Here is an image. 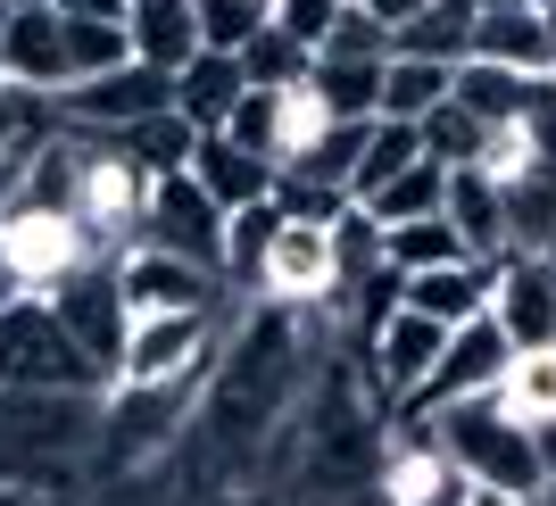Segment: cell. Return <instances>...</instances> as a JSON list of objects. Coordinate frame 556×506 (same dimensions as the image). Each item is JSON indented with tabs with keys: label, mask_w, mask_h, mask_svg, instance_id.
<instances>
[{
	"label": "cell",
	"mask_w": 556,
	"mask_h": 506,
	"mask_svg": "<svg viewBox=\"0 0 556 506\" xmlns=\"http://www.w3.org/2000/svg\"><path fill=\"white\" fill-rule=\"evenodd\" d=\"M548 266H556V250H548Z\"/></svg>",
	"instance_id": "cell-50"
},
{
	"label": "cell",
	"mask_w": 556,
	"mask_h": 506,
	"mask_svg": "<svg viewBox=\"0 0 556 506\" xmlns=\"http://www.w3.org/2000/svg\"><path fill=\"white\" fill-rule=\"evenodd\" d=\"M332 125H341V116L325 109V92H316V84H282V116H275V166H291V159H307L316 141H332Z\"/></svg>",
	"instance_id": "cell-35"
},
{
	"label": "cell",
	"mask_w": 556,
	"mask_h": 506,
	"mask_svg": "<svg viewBox=\"0 0 556 506\" xmlns=\"http://www.w3.org/2000/svg\"><path fill=\"white\" fill-rule=\"evenodd\" d=\"M134 59H150V67H184V59H200V0H134Z\"/></svg>",
	"instance_id": "cell-24"
},
{
	"label": "cell",
	"mask_w": 556,
	"mask_h": 506,
	"mask_svg": "<svg viewBox=\"0 0 556 506\" xmlns=\"http://www.w3.org/2000/svg\"><path fill=\"white\" fill-rule=\"evenodd\" d=\"M17 300H25V275L9 266V257H0V307H17Z\"/></svg>",
	"instance_id": "cell-45"
},
{
	"label": "cell",
	"mask_w": 556,
	"mask_h": 506,
	"mask_svg": "<svg viewBox=\"0 0 556 506\" xmlns=\"http://www.w3.org/2000/svg\"><path fill=\"white\" fill-rule=\"evenodd\" d=\"M0 391H116V374L75 341L42 291H25L17 307H0Z\"/></svg>",
	"instance_id": "cell-4"
},
{
	"label": "cell",
	"mask_w": 556,
	"mask_h": 506,
	"mask_svg": "<svg viewBox=\"0 0 556 506\" xmlns=\"http://www.w3.org/2000/svg\"><path fill=\"white\" fill-rule=\"evenodd\" d=\"M507 250H532L548 257L556 250V166H523V175H507Z\"/></svg>",
	"instance_id": "cell-26"
},
{
	"label": "cell",
	"mask_w": 556,
	"mask_h": 506,
	"mask_svg": "<svg viewBox=\"0 0 556 506\" xmlns=\"http://www.w3.org/2000/svg\"><path fill=\"white\" fill-rule=\"evenodd\" d=\"M382 67H391V59H316L307 84H316L325 109L349 125V116H382Z\"/></svg>",
	"instance_id": "cell-34"
},
{
	"label": "cell",
	"mask_w": 556,
	"mask_h": 506,
	"mask_svg": "<svg viewBox=\"0 0 556 506\" xmlns=\"http://www.w3.org/2000/svg\"><path fill=\"white\" fill-rule=\"evenodd\" d=\"M441 448L457 457V473L473 490H515V498H548V465H540V423L498 407V391L482 399H448V407L424 415Z\"/></svg>",
	"instance_id": "cell-3"
},
{
	"label": "cell",
	"mask_w": 556,
	"mask_h": 506,
	"mask_svg": "<svg viewBox=\"0 0 556 506\" xmlns=\"http://www.w3.org/2000/svg\"><path fill=\"white\" fill-rule=\"evenodd\" d=\"M67 134H75V125H67ZM150 191H159V175H150V166H134L116 141H100V134H75V216L92 225V241H100L109 257L141 241Z\"/></svg>",
	"instance_id": "cell-5"
},
{
	"label": "cell",
	"mask_w": 556,
	"mask_h": 506,
	"mask_svg": "<svg viewBox=\"0 0 556 506\" xmlns=\"http://www.w3.org/2000/svg\"><path fill=\"white\" fill-rule=\"evenodd\" d=\"M84 134V125H75ZM100 141H116L134 166H150V175H184L191 166V150H200V125H191L184 109H159V116H141V125H125V134H100Z\"/></svg>",
	"instance_id": "cell-27"
},
{
	"label": "cell",
	"mask_w": 556,
	"mask_h": 506,
	"mask_svg": "<svg viewBox=\"0 0 556 506\" xmlns=\"http://www.w3.org/2000/svg\"><path fill=\"white\" fill-rule=\"evenodd\" d=\"M540 465H548V490H556V423H540Z\"/></svg>",
	"instance_id": "cell-46"
},
{
	"label": "cell",
	"mask_w": 556,
	"mask_h": 506,
	"mask_svg": "<svg viewBox=\"0 0 556 506\" xmlns=\"http://www.w3.org/2000/svg\"><path fill=\"white\" fill-rule=\"evenodd\" d=\"M67 17V9H59ZM134 59V25L125 17H67V67H75V84L84 75H109V67H125Z\"/></svg>",
	"instance_id": "cell-36"
},
{
	"label": "cell",
	"mask_w": 556,
	"mask_h": 506,
	"mask_svg": "<svg viewBox=\"0 0 556 506\" xmlns=\"http://www.w3.org/2000/svg\"><path fill=\"white\" fill-rule=\"evenodd\" d=\"M109 440L100 391H0V482L9 490H67L84 448Z\"/></svg>",
	"instance_id": "cell-2"
},
{
	"label": "cell",
	"mask_w": 556,
	"mask_h": 506,
	"mask_svg": "<svg viewBox=\"0 0 556 506\" xmlns=\"http://www.w3.org/2000/svg\"><path fill=\"white\" fill-rule=\"evenodd\" d=\"M216 266L200 257H175L159 241H134V250H116V291L134 316H175V307H216Z\"/></svg>",
	"instance_id": "cell-12"
},
{
	"label": "cell",
	"mask_w": 556,
	"mask_h": 506,
	"mask_svg": "<svg viewBox=\"0 0 556 506\" xmlns=\"http://www.w3.org/2000/svg\"><path fill=\"white\" fill-rule=\"evenodd\" d=\"M399 300L424 307V316H441L448 332H457V324L490 316V300H498V257H448V266L399 275Z\"/></svg>",
	"instance_id": "cell-18"
},
{
	"label": "cell",
	"mask_w": 556,
	"mask_h": 506,
	"mask_svg": "<svg viewBox=\"0 0 556 506\" xmlns=\"http://www.w3.org/2000/svg\"><path fill=\"white\" fill-rule=\"evenodd\" d=\"M225 216L232 207L184 166V175H159L150 216H141V241H159V250H175V257H200V266L225 275Z\"/></svg>",
	"instance_id": "cell-10"
},
{
	"label": "cell",
	"mask_w": 556,
	"mask_h": 506,
	"mask_svg": "<svg viewBox=\"0 0 556 506\" xmlns=\"http://www.w3.org/2000/svg\"><path fill=\"white\" fill-rule=\"evenodd\" d=\"M498 407L523 423H556V341L548 349H515L498 374Z\"/></svg>",
	"instance_id": "cell-32"
},
{
	"label": "cell",
	"mask_w": 556,
	"mask_h": 506,
	"mask_svg": "<svg viewBox=\"0 0 556 506\" xmlns=\"http://www.w3.org/2000/svg\"><path fill=\"white\" fill-rule=\"evenodd\" d=\"M250 300H275V307H332L341 300V232L332 225H307V216H282L275 250H266V266H257Z\"/></svg>",
	"instance_id": "cell-7"
},
{
	"label": "cell",
	"mask_w": 556,
	"mask_h": 506,
	"mask_svg": "<svg viewBox=\"0 0 556 506\" xmlns=\"http://www.w3.org/2000/svg\"><path fill=\"white\" fill-rule=\"evenodd\" d=\"M216 307H175V316H134L125 332V357H116V382H191L208 374L216 357Z\"/></svg>",
	"instance_id": "cell-9"
},
{
	"label": "cell",
	"mask_w": 556,
	"mask_h": 506,
	"mask_svg": "<svg viewBox=\"0 0 556 506\" xmlns=\"http://www.w3.org/2000/svg\"><path fill=\"white\" fill-rule=\"evenodd\" d=\"M341 9H349V0H275V25H291L300 42L325 50V34L341 25Z\"/></svg>",
	"instance_id": "cell-41"
},
{
	"label": "cell",
	"mask_w": 556,
	"mask_h": 506,
	"mask_svg": "<svg viewBox=\"0 0 556 506\" xmlns=\"http://www.w3.org/2000/svg\"><path fill=\"white\" fill-rule=\"evenodd\" d=\"M448 225L465 232L473 257H507V191L482 166H448Z\"/></svg>",
	"instance_id": "cell-23"
},
{
	"label": "cell",
	"mask_w": 556,
	"mask_h": 506,
	"mask_svg": "<svg viewBox=\"0 0 556 506\" xmlns=\"http://www.w3.org/2000/svg\"><path fill=\"white\" fill-rule=\"evenodd\" d=\"M457 100L482 116V125H540V116H556V75L498 67V59H465L457 67Z\"/></svg>",
	"instance_id": "cell-16"
},
{
	"label": "cell",
	"mask_w": 556,
	"mask_h": 506,
	"mask_svg": "<svg viewBox=\"0 0 556 506\" xmlns=\"http://www.w3.org/2000/svg\"><path fill=\"white\" fill-rule=\"evenodd\" d=\"M241 92H250L241 50H200V59H184V67H175V109H184L200 134H216V125L241 109Z\"/></svg>",
	"instance_id": "cell-22"
},
{
	"label": "cell",
	"mask_w": 556,
	"mask_h": 506,
	"mask_svg": "<svg viewBox=\"0 0 556 506\" xmlns=\"http://www.w3.org/2000/svg\"><path fill=\"white\" fill-rule=\"evenodd\" d=\"M50 9H67V17H134V0H50Z\"/></svg>",
	"instance_id": "cell-43"
},
{
	"label": "cell",
	"mask_w": 556,
	"mask_h": 506,
	"mask_svg": "<svg viewBox=\"0 0 556 506\" xmlns=\"http://www.w3.org/2000/svg\"><path fill=\"white\" fill-rule=\"evenodd\" d=\"M507 357H515V341H507V324H498V316L457 324V332H448V349H441V374H432V391H424L416 415L448 407V399H482V391H498Z\"/></svg>",
	"instance_id": "cell-15"
},
{
	"label": "cell",
	"mask_w": 556,
	"mask_h": 506,
	"mask_svg": "<svg viewBox=\"0 0 556 506\" xmlns=\"http://www.w3.org/2000/svg\"><path fill=\"white\" fill-rule=\"evenodd\" d=\"M291 357H300V324H291V307H275V300H257L250 324H241V332L216 349L208 432L225 440L232 457H241V448H257V440L275 432L282 399H291Z\"/></svg>",
	"instance_id": "cell-1"
},
{
	"label": "cell",
	"mask_w": 556,
	"mask_h": 506,
	"mask_svg": "<svg viewBox=\"0 0 556 506\" xmlns=\"http://www.w3.org/2000/svg\"><path fill=\"white\" fill-rule=\"evenodd\" d=\"M275 116H282V92L250 84V92H241V109L225 116V134H232V141H250V150H266V159H275Z\"/></svg>",
	"instance_id": "cell-40"
},
{
	"label": "cell",
	"mask_w": 556,
	"mask_h": 506,
	"mask_svg": "<svg viewBox=\"0 0 556 506\" xmlns=\"http://www.w3.org/2000/svg\"><path fill=\"white\" fill-rule=\"evenodd\" d=\"M0 506H34V490H9V482H0Z\"/></svg>",
	"instance_id": "cell-47"
},
{
	"label": "cell",
	"mask_w": 556,
	"mask_h": 506,
	"mask_svg": "<svg viewBox=\"0 0 556 506\" xmlns=\"http://www.w3.org/2000/svg\"><path fill=\"white\" fill-rule=\"evenodd\" d=\"M366 9H374L382 25H391V34H407V25H416L424 9H432V0H366Z\"/></svg>",
	"instance_id": "cell-42"
},
{
	"label": "cell",
	"mask_w": 556,
	"mask_h": 506,
	"mask_svg": "<svg viewBox=\"0 0 556 506\" xmlns=\"http://www.w3.org/2000/svg\"><path fill=\"white\" fill-rule=\"evenodd\" d=\"M441 349H448V324L399 300L391 316L366 332V374H374V391L391 399V407H424L432 374H441Z\"/></svg>",
	"instance_id": "cell-8"
},
{
	"label": "cell",
	"mask_w": 556,
	"mask_h": 506,
	"mask_svg": "<svg viewBox=\"0 0 556 506\" xmlns=\"http://www.w3.org/2000/svg\"><path fill=\"white\" fill-rule=\"evenodd\" d=\"M0 257L25 275V291H59L67 275H84V266H100V241H92V225L75 216V207H34V200H17L9 216H0Z\"/></svg>",
	"instance_id": "cell-6"
},
{
	"label": "cell",
	"mask_w": 556,
	"mask_h": 506,
	"mask_svg": "<svg viewBox=\"0 0 556 506\" xmlns=\"http://www.w3.org/2000/svg\"><path fill=\"white\" fill-rule=\"evenodd\" d=\"M191 175H200V184H208L225 207L275 200V184H282V166L266 159V150H250V141H232L225 125H216V134H200V150H191Z\"/></svg>",
	"instance_id": "cell-21"
},
{
	"label": "cell",
	"mask_w": 556,
	"mask_h": 506,
	"mask_svg": "<svg viewBox=\"0 0 556 506\" xmlns=\"http://www.w3.org/2000/svg\"><path fill=\"white\" fill-rule=\"evenodd\" d=\"M473 59L556 75V9H548V0H507V9H482V17H473Z\"/></svg>",
	"instance_id": "cell-19"
},
{
	"label": "cell",
	"mask_w": 556,
	"mask_h": 506,
	"mask_svg": "<svg viewBox=\"0 0 556 506\" xmlns=\"http://www.w3.org/2000/svg\"><path fill=\"white\" fill-rule=\"evenodd\" d=\"M382 257H391V275H424V266H448V257H473V250L448 216H407V225H382Z\"/></svg>",
	"instance_id": "cell-30"
},
{
	"label": "cell",
	"mask_w": 556,
	"mask_h": 506,
	"mask_svg": "<svg viewBox=\"0 0 556 506\" xmlns=\"http://www.w3.org/2000/svg\"><path fill=\"white\" fill-rule=\"evenodd\" d=\"M424 150H432L441 166H482V150H490V125H482L473 109H465L457 92H448L441 109L424 116Z\"/></svg>",
	"instance_id": "cell-38"
},
{
	"label": "cell",
	"mask_w": 556,
	"mask_h": 506,
	"mask_svg": "<svg viewBox=\"0 0 556 506\" xmlns=\"http://www.w3.org/2000/svg\"><path fill=\"white\" fill-rule=\"evenodd\" d=\"M59 109H67V125H84V134H125V125H141V116L175 109V75L150 67V59H125V67H109V75L67 84Z\"/></svg>",
	"instance_id": "cell-11"
},
{
	"label": "cell",
	"mask_w": 556,
	"mask_h": 506,
	"mask_svg": "<svg viewBox=\"0 0 556 506\" xmlns=\"http://www.w3.org/2000/svg\"><path fill=\"white\" fill-rule=\"evenodd\" d=\"M275 25V0H200V42L208 50H250Z\"/></svg>",
	"instance_id": "cell-39"
},
{
	"label": "cell",
	"mask_w": 556,
	"mask_h": 506,
	"mask_svg": "<svg viewBox=\"0 0 556 506\" xmlns=\"http://www.w3.org/2000/svg\"><path fill=\"white\" fill-rule=\"evenodd\" d=\"M0 75H9V84H42V92H67L75 84L67 17H59V9H17L9 34H0Z\"/></svg>",
	"instance_id": "cell-20"
},
{
	"label": "cell",
	"mask_w": 556,
	"mask_h": 506,
	"mask_svg": "<svg viewBox=\"0 0 556 506\" xmlns=\"http://www.w3.org/2000/svg\"><path fill=\"white\" fill-rule=\"evenodd\" d=\"M416 159H424V125H399V116H374L366 150H357V175H349V200H374V191L391 184V175H407Z\"/></svg>",
	"instance_id": "cell-29"
},
{
	"label": "cell",
	"mask_w": 556,
	"mask_h": 506,
	"mask_svg": "<svg viewBox=\"0 0 556 506\" xmlns=\"http://www.w3.org/2000/svg\"><path fill=\"white\" fill-rule=\"evenodd\" d=\"M50 307H59V316H67V332L116 374L125 332H134V307H125V291H116V257H100V266H84V275H67L59 291H50Z\"/></svg>",
	"instance_id": "cell-14"
},
{
	"label": "cell",
	"mask_w": 556,
	"mask_h": 506,
	"mask_svg": "<svg viewBox=\"0 0 556 506\" xmlns=\"http://www.w3.org/2000/svg\"><path fill=\"white\" fill-rule=\"evenodd\" d=\"M275 232H282V200L232 207V216H225V282H241V291H250L257 266H266V250H275Z\"/></svg>",
	"instance_id": "cell-33"
},
{
	"label": "cell",
	"mask_w": 556,
	"mask_h": 506,
	"mask_svg": "<svg viewBox=\"0 0 556 506\" xmlns=\"http://www.w3.org/2000/svg\"><path fill=\"white\" fill-rule=\"evenodd\" d=\"M9 17H17V9H9V0H0V34H9Z\"/></svg>",
	"instance_id": "cell-48"
},
{
	"label": "cell",
	"mask_w": 556,
	"mask_h": 506,
	"mask_svg": "<svg viewBox=\"0 0 556 506\" xmlns=\"http://www.w3.org/2000/svg\"><path fill=\"white\" fill-rule=\"evenodd\" d=\"M9 9H50V0H9Z\"/></svg>",
	"instance_id": "cell-49"
},
{
	"label": "cell",
	"mask_w": 556,
	"mask_h": 506,
	"mask_svg": "<svg viewBox=\"0 0 556 506\" xmlns=\"http://www.w3.org/2000/svg\"><path fill=\"white\" fill-rule=\"evenodd\" d=\"M241 67H250V84L282 92V84H307V75H316V42H300L291 25H266V34L241 50Z\"/></svg>",
	"instance_id": "cell-37"
},
{
	"label": "cell",
	"mask_w": 556,
	"mask_h": 506,
	"mask_svg": "<svg viewBox=\"0 0 556 506\" xmlns=\"http://www.w3.org/2000/svg\"><path fill=\"white\" fill-rule=\"evenodd\" d=\"M473 17H482V0H432L407 34H399V50H416V59H448V67H465L473 59Z\"/></svg>",
	"instance_id": "cell-31"
},
{
	"label": "cell",
	"mask_w": 556,
	"mask_h": 506,
	"mask_svg": "<svg viewBox=\"0 0 556 506\" xmlns=\"http://www.w3.org/2000/svg\"><path fill=\"white\" fill-rule=\"evenodd\" d=\"M490 316L507 324L515 349H548L556 341V266L532 250H507L498 257V300H490Z\"/></svg>",
	"instance_id": "cell-17"
},
{
	"label": "cell",
	"mask_w": 556,
	"mask_h": 506,
	"mask_svg": "<svg viewBox=\"0 0 556 506\" xmlns=\"http://www.w3.org/2000/svg\"><path fill=\"white\" fill-rule=\"evenodd\" d=\"M465 490H473V482L457 473V457L441 448L432 423L382 440V498H391V506H465Z\"/></svg>",
	"instance_id": "cell-13"
},
{
	"label": "cell",
	"mask_w": 556,
	"mask_h": 506,
	"mask_svg": "<svg viewBox=\"0 0 556 506\" xmlns=\"http://www.w3.org/2000/svg\"><path fill=\"white\" fill-rule=\"evenodd\" d=\"M448 92H457V67H448V59L391 50V67H382V116H399V125H424V116L441 109Z\"/></svg>",
	"instance_id": "cell-25"
},
{
	"label": "cell",
	"mask_w": 556,
	"mask_h": 506,
	"mask_svg": "<svg viewBox=\"0 0 556 506\" xmlns=\"http://www.w3.org/2000/svg\"><path fill=\"white\" fill-rule=\"evenodd\" d=\"M465 506H540V498H515V490H465Z\"/></svg>",
	"instance_id": "cell-44"
},
{
	"label": "cell",
	"mask_w": 556,
	"mask_h": 506,
	"mask_svg": "<svg viewBox=\"0 0 556 506\" xmlns=\"http://www.w3.org/2000/svg\"><path fill=\"white\" fill-rule=\"evenodd\" d=\"M374 216V225H407V216H448V166L424 150L407 175H391V184L374 191V200H357Z\"/></svg>",
	"instance_id": "cell-28"
}]
</instances>
